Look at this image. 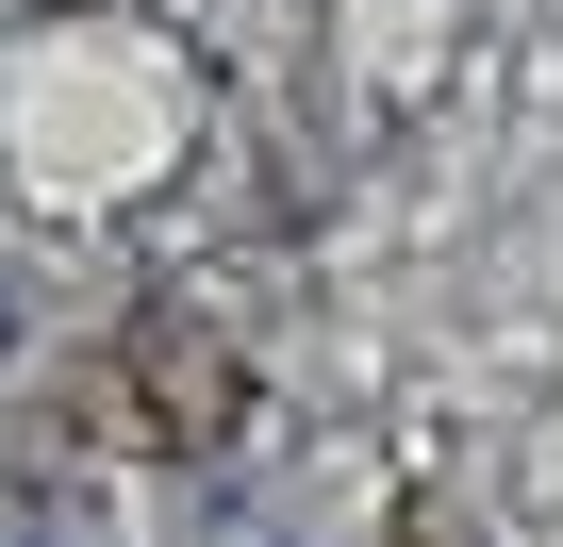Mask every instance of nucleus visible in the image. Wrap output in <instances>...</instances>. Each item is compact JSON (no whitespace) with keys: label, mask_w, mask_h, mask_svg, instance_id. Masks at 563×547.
I'll use <instances>...</instances> for the list:
<instances>
[{"label":"nucleus","mask_w":563,"mask_h":547,"mask_svg":"<svg viewBox=\"0 0 563 547\" xmlns=\"http://www.w3.org/2000/svg\"><path fill=\"white\" fill-rule=\"evenodd\" d=\"M0 349H18V299H0Z\"/></svg>","instance_id":"nucleus-1"}]
</instances>
